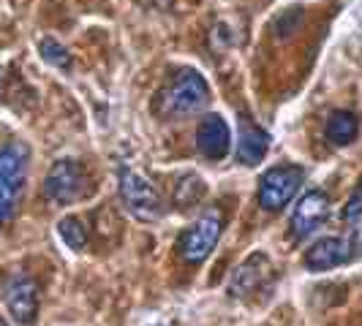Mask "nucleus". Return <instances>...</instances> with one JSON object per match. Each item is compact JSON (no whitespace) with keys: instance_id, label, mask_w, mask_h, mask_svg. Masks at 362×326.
I'll use <instances>...</instances> for the list:
<instances>
[{"instance_id":"3","label":"nucleus","mask_w":362,"mask_h":326,"mask_svg":"<svg viewBox=\"0 0 362 326\" xmlns=\"http://www.w3.org/2000/svg\"><path fill=\"white\" fill-rule=\"evenodd\" d=\"M223 234V212L213 207L202 212L177 239V253L188 264H202L207 255L216 250L218 239Z\"/></svg>"},{"instance_id":"5","label":"nucleus","mask_w":362,"mask_h":326,"mask_svg":"<svg viewBox=\"0 0 362 326\" xmlns=\"http://www.w3.org/2000/svg\"><path fill=\"white\" fill-rule=\"evenodd\" d=\"M305 180V171L300 166H272L262 174L259 180V204L267 210V212H278L284 210L294 193L300 191V185Z\"/></svg>"},{"instance_id":"2","label":"nucleus","mask_w":362,"mask_h":326,"mask_svg":"<svg viewBox=\"0 0 362 326\" xmlns=\"http://www.w3.org/2000/svg\"><path fill=\"white\" fill-rule=\"evenodd\" d=\"M210 104V85L197 71H182L158 98V111L169 117H191Z\"/></svg>"},{"instance_id":"12","label":"nucleus","mask_w":362,"mask_h":326,"mask_svg":"<svg viewBox=\"0 0 362 326\" xmlns=\"http://www.w3.org/2000/svg\"><path fill=\"white\" fill-rule=\"evenodd\" d=\"M267 150H270V133L243 114L240 117V133H237V161L243 166H256L267 155Z\"/></svg>"},{"instance_id":"1","label":"nucleus","mask_w":362,"mask_h":326,"mask_svg":"<svg viewBox=\"0 0 362 326\" xmlns=\"http://www.w3.org/2000/svg\"><path fill=\"white\" fill-rule=\"evenodd\" d=\"M28 163H30V150L22 142H11L0 150V229L17 210L28 180Z\"/></svg>"},{"instance_id":"8","label":"nucleus","mask_w":362,"mask_h":326,"mask_svg":"<svg viewBox=\"0 0 362 326\" xmlns=\"http://www.w3.org/2000/svg\"><path fill=\"white\" fill-rule=\"evenodd\" d=\"M270 274H272V264L267 255L264 253L248 255V258L232 272V277H229V294H232L235 299L254 296L256 291L267 286Z\"/></svg>"},{"instance_id":"9","label":"nucleus","mask_w":362,"mask_h":326,"mask_svg":"<svg viewBox=\"0 0 362 326\" xmlns=\"http://www.w3.org/2000/svg\"><path fill=\"white\" fill-rule=\"evenodd\" d=\"M329 215V196L325 191H310L297 201L294 212H291V236L294 239H305L313 234Z\"/></svg>"},{"instance_id":"19","label":"nucleus","mask_w":362,"mask_h":326,"mask_svg":"<svg viewBox=\"0 0 362 326\" xmlns=\"http://www.w3.org/2000/svg\"><path fill=\"white\" fill-rule=\"evenodd\" d=\"M0 87H3V73H0Z\"/></svg>"},{"instance_id":"11","label":"nucleus","mask_w":362,"mask_h":326,"mask_svg":"<svg viewBox=\"0 0 362 326\" xmlns=\"http://www.w3.org/2000/svg\"><path fill=\"white\" fill-rule=\"evenodd\" d=\"M197 145L199 152L207 161H223L229 155L232 147V131L226 126V120L221 114H210L204 117L197 128Z\"/></svg>"},{"instance_id":"15","label":"nucleus","mask_w":362,"mask_h":326,"mask_svg":"<svg viewBox=\"0 0 362 326\" xmlns=\"http://www.w3.org/2000/svg\"><path fill=\"white\" fill-rule=\"evenodd\" d=\"M204 196V182L197 174H185L175 188V204L177 207H194Z\"/></svg>"},{"instance_id":"7","label":"nucleus","mask_w":362,"mask_h":326,"mask_svg":"<svg viewBox=\"0 0 362 326\" xmlns=\"http://www.w3.org/2000/svg\"><path fill=\"white\" fill-rule=\"evenodd\" d=\"M3 302L11 313V318L19 326H33L38 315V286L33 277L28 274H17L6 283L3 291Z\"/></svg>"},{"instance_id":"16","label":"nucleus","mask_w":362,"mask_h":326,"mask_svg":"<svg viewBox=\"0 0 362 326\" xmlns=\"http://www.w3.org/2000/svg\"><path fill=\"white\" fill-rule=\"evenodd\" d=\"M38 49H41V57L49 63V66H54V68H71V54H69V49L63 47V44H57L54 38H41V44H38Z\"/></svg>"},{"instance_id":"17","label":"nucleus","mask_w":362,"mask_h":326,"mask_svg":"<svg viewBox=\"0 0 362 326\" xmlns=\"http://www.w3.org/2000/svg\"><path fill=\"white\" fill-rule=\"evenodd\" d=\"M360 212H362V182H360V188L354 191V196L349 199V204H346L344 217H346V220H351V217H357Z\"/></svg>"},{"instance_id":"18","label":"nucleus","mask_w":362,"mask_h":326,"mask_svg":"<svg viewBox=\"0 0 362 326\" xmlns=\"http://www.w3.org/2000/svg\"><path fill=\"white\" fill-rule=\"evenodd\" d=\"M0 326H8V324H6V321H3V318H0Z\"/></svg>"},{"instance_id":"6","label":"nucleus","mask_w":362,"mask_h":326,"mask_svg":"<svg viewBox=\"0 0 362 326\" xmlns=\"http://www.w3.org/2000/svg\"><path fill=\"white\" fill-rule=\"evenodd\" d=\"M88 193V174L76 161H57L44 180V196L52 204H74Z\"/></svg>"},{"instance_id":"4","label":"nucleus","mask_w":362,"mask_h":326,"mask_svg":"<svg viewBox=\"0 0 362 326\" xmlns=\"http://www.w3.org/2000/svg\"><path fill=\"white\" fill-rule=\"evenodd\" d=\"M117 182H120V199L131 215L142 223L158 220L163 215V201L161 193L145 180L139 171H134L131 166H120L117 171Z\"/></svg>"},{"instance_id":"13","label":"nucleus","mask_w":362,"mask_h":326,"mask_svg":"<svg viewBox=\"0 0 362 326\" xmlns=\"http://www.w3.org/2000/svg\"><path fill=\"white\" fill-rule=\"evenodd\" d=\"M325 133L332 145H338V147L351 145V142L357 139V133H360V120H357L354 111H346V109L332 111L329 120H327Z\"/></svg>"},{"instance_id":"14","label":"nucleus","mask_w":362,"mask_h":326,"mask_svg":"<svg viewBox=\"0 0 362 326\" xmlns=\"http://www.w3.org/2000/svg\"><path fill=\"white\" fill-rule=\"evenodd\" d=\"M57 234L63 236V242L71 248V250H82L85 245H88V229H85V223L79 220V217H63L60 223H57Z\"/></svg>"},{"instance_id":"10","label":"nucleus","mask_w":362,"mask_h":326,"mask_svg":"<svg viewBox=\"0 0 362 326\" xmlns=\"http://www.w3.org/2000/svg\"><path fill=\"white\" fill-rule=\"evenodd\" d=\"M354 242L351 239H344V236H325L319 239L308 253H305V267L310 272H327V270H335L346 264L351 255H354Z\"/></svg>"}]
</instances>
